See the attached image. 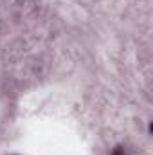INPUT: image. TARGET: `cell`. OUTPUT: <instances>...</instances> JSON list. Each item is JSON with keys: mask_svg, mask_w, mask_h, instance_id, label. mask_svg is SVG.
Instances as JSON below:
<instances>
[{"mask_svg": "<svg viewBox=\"0 0 153 155\" xmlns=\"http://www.w3.org/2000/svg\"><path fill=\"white\" fill-rule=\"evenodd\" d=\"M112 155H124V150H122L121 146H117V148L112 150Z\"/></svg>", "mask_w": 153, "mask_h": 155, "instance_id": "6da1fadb", "label": "cell"}]
</instances>
